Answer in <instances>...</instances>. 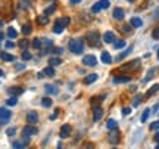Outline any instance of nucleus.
I'll use <instances>...</instances> for the list:
<instances>
[{
	"instance_id": "f257e3e1",
	"label": "nucleus",
	"mask_w": 159,
	"mask_h": 149,
	"mask_svg": "<svg viewBox=\"0 0 159 149\" xmlns=\"http://www.w3.org/2000/svg\"><path fill=\"white\" fill-rule=\"evenodd\" d=\"M68 47L72 53H75V55H81L83 50H84V39H81V37H78V39H72V40L69 41Z\"/></svg>"
},
{
	"instance_id": "f03ea898",
	"label": "nucleus",
	"mask_w": 159,
	"mask_h": 149,
	"mask_svg": "<svg viewBox=\"0 0 159 149\" xmlns=\"http://www.w3.org/2000/svg\"><path fill=\"white\" fill-rule=\"evenodd\" d=\"M69 22H71V19H69L68 16H63V18L56 19V22L53 25V33H55V34H61L63 30H65V27L69 25Z\"/></svg>"
},
{
	"instance_id": "7ed1b4c3",
	"label": "nucleus",
	"mask_w": 159,
	"mask_h": 149,
	"mask_svg": "<svg viewBox=\"0 0 159 149\" xmlns=\"http://www.w3.org/2000/svg\"><path fill=\"white\" fill-rule=\"evenodd\" d=\"M100 34H99V31H96V30H91V31H89L87 33V41H89V44H90L91 47H99L100 46Z\"/></svg>"
},
{
	"instance_id": "20e7f679",
	"label": "nucleus",
	"mask_w": 159,
	"mask_h": 149,
	"mask_svg": "<svg viewBox=\"0 0 159 149\" xmlns=\"http://www.w3.org/2000/svg\"><path fill=\"white\" fill-rule=\"evenodd\" d=\"M12 118V112L7 108H0V123L6 124L9 123V120Z\"/></svg>"
},
{
	"instance_id": "39448f33",
	"label": "nucleus",
	"mask_w": 159,
	"mask_h": 149,
	"mask_svg": "<svg viewBox=\"0 0 159 149\" xmlns=\"http://www.w3.org/2000/svg\"><path fill=\"white\" fill-rule=\"evenodd\" d=\"M108 140H109V143L111 145H116L119 142V132L116 130V128H114V130H111V132H109Z\"/></svg>"
},
{
	"instance_id": "423d86ee",
	"label": "nucleus",
	"mask_w": 159,
	"mask_h": 149,
	"mask_svg": "<svg viewBox=\"0 0 159 149\" xmlns=\"http://www.w3.org/2000/svg\"><path fill=\"white\" fill-rule=\"evenodd\" d=\"M102 117H103V108L100 105H94V106H93V120L100 121Z\"/></svg>"
},
{
	"instance_id": "0eeeda50",
	"label": "nucleus",
	"mask_w": 159,
	"mask_h": 149,
	"mask_svg": "<svg viewBox=\"0 0 159 149\" xmlns=\"http://www.w3.org/2000/svg\"><path fill=\"white\" fill-rule=\"evenodd\" d=\"M71 133H72V127L69 126V124H63L62 127H61V132H59V136L62 139H66L71 136Z\"/></svg>"
},
{
	"instance_id": "6e6552de",
	"label": "nucleus",
	"mask_w": 159,
	"mask_h": 149,
	"mask_svg": "<svg viewBox=\"0 0 159 149\" xmlns=\"http://www.w3.org/2000/svg\"><path fill=\"white\" fill-rule=\"evenodd\" d=\"M0 12L2 13H9L12 12V6H11V0H0Z\"/></svg>"
},
{
	"instance_id": "1a4fd4ad",
	"label": "nucleus",
	"mask_w": 159,
	"mask_h": 149,
	"mask_svg": "<svg viewBox=\"0 0 159 149\" xmlns=\"http://www.w3.org/2000/svg\"><path fill=\"white\" fill-rule=\"evenodd\" d=\"M83 63L87 65V67H96L97 59L94 55H85V56L83 58Z\"/></svg>"
},
{
	"instance_id": "9d476101",
	"label": "nucleus",
	"mask_w": 159,
	"mask_h": 149,
	"mask_svg": "<svg viewBox=\"0 0 159 149\" xmlns=\"http://www.w3.org/2000/svg\"><path fill=\"white\" fill-rule=\"evenodd\" d=\"M39 133V130L34 127V124H31V126H27L25 128H24L22 132V136L24 137H30V136H33V134H37Z\"/></svg>"
},
{
	"instance_id": "9b49d317",
	"label": "nucleus",
	"mask_w": 159,
	"mask_h": 149,
	"mask_svg": "<svg viewBox=\"0 0 159 149\" xmlns=\"http://www.w3.org/2000/svg\"><path fill=\"white\" fill-rule=\"evenodd\" d=\"M139 65H140V59H134L133 62H128V63H125V65H122V67H121L118 71H125V69H136Z\"/></svg>"
},
{
	"instance_id": "f8f14e48",
	"label": "nucleus",
	"mask_w": 159,
	"mask_h": 149,
	"mask_svg": "<svg viewBox=\"0 0 159 149\" xmlns=\"http://www.w3.org/2000/svg\"><path fill=\"white\" fill-rule=\"evenodd\" d=\"M114 18L116 19V21H122L125 18V12H124V9L122 7H119V6H116V7H114Z\"/></svg>"
},
{
	"instance_id": "ddd939ff",
	"label": "nucleus",
	"mask_w": 159,
	"mask_h": 149,
	"mask_svg": "<svg viewBox=\"0 0 159 149\" xmlns=\"http://www.w3.org/2000/svg\"><path fill=\"white\" fill-rule=\"evenodd\" d=\"M27 123H28V124L39 123V114H37L35 111H30L28 114H27Z\"/></svg>"
},
{
	"instance_id": "4468645a",
	"label": "nucleus",
	"mask_w": 159,
	"mask_h": 149,
	"mask_svg": "<svg viewBox=\"0 0 159 149\" xmlns=\"http://www.w3.org/2000/svg\"><path fill=\"white\" fill-rule=\"evenodd\" d=\"M130 24H131V27H133V28H142V27H143L142 18H139V16H133V18H131Z\"/></svg>"
},
{
	"instance_id": "2eb2a0df",
	"label": "nucleus",
	"mask_w": 159,
	"mask_h": 149,
	"mask_svg": "<svg viewBox=\"0 0 159 149\" xmlns=\"http://www.w3.org/2000/svg\"><path fill=\"white\" fill-rule=\"evenodd\" d=\"M128 81H131V77H130V75H121V77H114V78H112V83H115V84L128 83Z\"/></svg>"
},
{
	"instance_id": "dca6fc26",
	"label": "nucleus",
	"mask_w": 159,
	"mask_h": 149,
	"mask_svg": "<svg viewBox=\"0 0 159 149\" xmlns=\"http://www.w3.org/2000/svg\"><path fill=\"white\" fill-rule=\"evenodd\" d=\"M100 59H102L103 63H106V65H111L114 58L111 56V53H109V52H102V55H100Z\"/></svg>"
},
{
	"instance_id": "f3484780",
	"label": "nucleus",
	"mask_w": 159,
	"mask_h": 149,
	"mask_svg": "<svg viewBox=\"0 0 159 149\" xmlns=\"http://www.w3.org/2000/svg\"><path fill=\"white\" fill-rule=\"evenodd\" d=\"M7 93H9V95H12V96L22 95V93H24V87H9V89H7Z\"/></svg>"
},
{
	"instance_id": "a211bd4d",
	"label": "nucleus",
	"mask_w": 159,
	"mask_h": 149,
	"mask_svg": "<svg viewBox=\"0 0 159 149\" xmlns=\"http://www.w3.org/2000/svg\"><path fill=\"white\" fill-rule=\"evenodd\" d=\"M131 52H133V46H130V47H128V49H127V50L121 52V53H119L118 56L115 58V61H122L124 58H127V56H128V55H130Z\"/></svg>"
},
{
	"instance_id": "6ab92c4d",
	"label": "nucleus",
	"mask_w": 159,
	"mask_h": 149,
	"mask_svg": "<svg viewBox=\"0 0 159 149\" xmlns=\"http://www.w3.org/2000/svg\"><path fill=\"white\" fill-rule=\"evenodd\" d=\"M0 58H2L3 61H6V62H13V61H15V56L11 55V53H7V52H2V53H0Z\"/></svg>"
},
{
	"instance_id": "aec40b11",
	"label": "nucleus",
	"mask_w": 159,
	"mask_h": 149,
	"mask_svg": "<svg viewBox=\"0 0 159 149\" xmlns=\"http://www.w3.org/2000/svg\"><path fill=\"white\" fill-rule=\"evenodd\" d=\"M103 40L106 41V43H114V40H115L114 33H112V31H106V33L103 34Z\"/></svg>"
},
{
	"instance_id": "412c9836",
	"label": "nucleus",
	"mask_w": 159,
	"mask_h": 149,
	"mask_svg": "<svg viewBox=\"0 0 159 149\" xmlns=\"http://www.w3.org/2000/svg\"><path fill=\"white\" fill-rule=\"evenodd\" d=\"M44 90H46V93L47 95H57V87H55V86H52V84H46L44 86Z\"/></svg>"
},
{
	"instance_id": "4be33fe9",
	"label": "nucleus",
	"mask_w": 159,
	"mask_h": 149,
	"mask_svg": "<svg viewBox=\"0 0 159 149\" xmlns=\"http://www.w3.org/2000/svg\"><path fill=\"white\" fill-rule=\"evenodd\" d=\"M43 72H44V75H47V77H55V67H52V65H49V67H46L44 69H43Z\"/></svg>"
},
{
	"instance_id": "5701e85b",
	"label": "nucleus",
	"mask_w": 159,
	"mask_h": 149,
	"mask_svg": "<svg viewBox=\"0 0 159 149\" xmlns=\"http://www.w3.org/2000/svg\"><path fill=\"white\" fill-rule=\"evenodd\" d=\"M6 34H7V37H9L11 40H13V39H16V37H18L16 30L13 28V27H9V28H7V33H6Z\"/></svg>"
},
{
	"instance_id": "b1692460",
	"label": "nucleus",
	"mask_w": 159,
	"mask_h": 149,
	"mask_svg": "<svg viewBox=\"0 0 159 149\" xmlns=\"http://www.w3.org/2000/svg\"><path fill=\"white\" fill-rule=\"evenodd\" d=\"M96 80H97V74H90L84 78V84H91V83H94Z\"/></svg>"
},
{
	"instance_id": "393cba45",
	"label": "nucleus",
	"mask_w": 159,
	"mask_h": 149,
	"mask_svg": "<svg viewBox=\"0 0 159 149\" xmlns=\"http://www.w3.org/2000/svg\"><path fill=\"white\" fill-rule=\"evenodd\" d=\"M18 5L21 9H28L31 5V0H18Z\"/></svg>"
},
{
	"instance_id": "a878e982",
	"label": "nucleus",
	"mask_w": 159,
	"mask_h": 149,
	"mask_svg": "<svg viewBox=\"0 0 159 149\" xmlns=\"http://www.w3.org/2000/svg\"><path fill=\"white\" fill-rule=\"evenodd\" d=\"M62 63V59L61 58H52V59H49V65H52V67H57V65H61Z\"/></svg>"
},
{
	"instance_id": "bb28decb",
	"label": "nucleus",
	"mask_w": 159,
	"mask_h": 149,
	"mask_svg": "<svg viewBox=\"0 0 159 149\" xmlns=\"http://www.w3.org/2000/svg\"><path fill=\"white\" fill-rule=\"evenodd\" d=\"M55 11H56V5L53 3V5H50L49 7H46V9H44V15H47V16H50V15H52V13H53Z\"/></svg>"
},
{
	"instance_id": "cd10ccee",
	"label": "nucleus",
	"mask_w": 159,
	"mask_h": 149,
	"mask_svg": "<svg viewBox=\"0 0 159 149\" xmlns=\"http://www.w3.org/2000/svg\"><path fill=\"white\" fill-rule=\"evenodd\" d=\"M106 127H108L109 130H114V128H116V127H118V123H116L114 118H111V120L106 123Z\"/></svg>"
},
{
	"instance_id": "c85d7f7f",
	"label": "nucleus",
	"mask_w": 159,
	"mask_h": 149,
	"mask_svg": "<svg viewBox=\"0 0 159 149\" xmlns=\"http://www.w3.org/2000/svg\"><path fill=\"white\" fill-rule=\"evenodd\" d=\"M37 22H39L40 25H46V24L49 22V16H47V15H41V16L37 18Z\"/></svg>"
},
{
	"instance_id": "c756f323",
	"label": "nucleus",
	"mask_w": 159,
	"mask_h": 149,
	"mask_svg": "<svg viewBox=\"0 0 159 149\" xmlns=\"http://www.w3.org/2000/svg\"><path fill=\"white\" fill-rule=\"evenodd\" d=\"M18 46L21 47L22 50H25V49H27V47L30 46V41L27 40V39H22V40H19V43H18Z\"/></svg>"
},
{
	"instance_id": "7c9ffc66",
	"label": "nucleus",
	"mask_w": 159,
	"mask_h": 149,
	"mask_svg": "<svg viewBox=\"0 0 159 149\" xmlns=\"http://www.w3.org/2000/svg\"><path fill=\"white\" fill-rule=\"evenodd\" d=\"M52 103H53V102H52L50 98H43V99H41V105H43L44 108H50Z\"/></svg>"
},
{
	"instance_id": "2f4dec72",
	"label": "nucleus",
	"mask_w": 159,
	"mask_h": 149,
	"mask_svg": "<svg viewBox=\"0 0 159 149\" xmlns=\"http://www.w3.org/2000/svg\"><path fill=\"white\" fill-rule=\"evenodd\" d=\"M114 47L115 49H122V47H125V40H114Z\"/></svg>"
},
{
	"instance_id": "473e14b6",
	"label": "nucleus",
	"mask_w": 159,
	"mask_h": 149,
	"mask_svg": "<svg viewBox=\"0 0 159 149\" xmlns=\"http://www.w3.org/2000/svg\"><path fill=\"white\" fill-rule=\"evenodd\" d=\"M16 103H18L16 96H12V98H9L7 100H6V105H7V106H15Z\"/></svg>"
},
{
	"instance_id": "72a5a7b5",
	"label": "nucleus",
	"mask_w": 159,
	"mask_h": 149,
	"mask_svg": "<svg viewBox=\"0 0 159 149\" xmlns=\"http://www.w3.org/2000/svg\"><path fill=\"white\" fill-rule=\"evenodd\" d=\"M150 112H152L150 109H144V111H143L142 118H140V120H142V123H146V121H148V118H149V115H150Z\"/></svg>"
},
{
	"instance_id": "f704fd0d",
	"label": "nucleus",
	"mask_w": 159,
	"mask_h": 149,
	"mask_svg": "<svg viewBox=\"0 0 159 149\" xmlns=\"http://www.w3.org/2000/svg\"><path fill=\"white\" fill-rule=\"evenodd\" d=\"M31 31H33V28H31V25H30V24H25V25L22 27V34L24 35L31 34Z\"/></svg>"
},
{
	"instance_id": "c9c22d12",
	"label": "nucleus",
	"mask_w": 159,
	"mask_h": 149,
	"mask_svg": "<svg viewBox=\"0 0 159 149\" xmlns=\"http://www.w3.org/2000/svg\"><path fill=\"white\" fill-rule=\"evenodd\" d=\"M100 11H102V5H100V2H99V3H94V5L91 6V12H93V13H99Z\"/></svg>"
},
{
	"instance_id": "e433bc0d",
	"label": "nucleus",
	"mask_w": 159,
	"mask_h": 149,
	"mask_svg": "<svg viewBox=\"0 0 159 149\" xmlns=\"http://www.w3.org/2000/svg\"><path fill=\"white\" fill-rule=\"evenodd\" d=\"M158 90H159V84H155V86H152L150 89H149V92L146 93V95H148V96H152V95H153V93H156Z\"/></svg>"
},
{
	"instance_id": "4c0bfd02",
	"label": "nucleus",
	"mask_w": 159,
	"mask_h": 149,
	"mask_svg": "<svg viewBox=\"0 0 159 149\" xmlns=\"http://www.w3.org/2000/svg\"><path fill=\"white\" fill-rule=\"evenodd\" d=\"M33 47H34V49H40V47H41V40H40V39H34V40H33Z\"/></svg>"
},
{
	"instance_id": "58836bf2",
	"label": "nucleus",
	"mask_w": 159,
	"mask_h": 149,
	"mask_svg": "<svg viewBox=\"0 0 159 149\" xmlns=\"http://www.w3.org/2000/svg\"><path fill=\"white\" fill-rule=\"evenodd\" d=\"M22 59L24 61H30V59H31V53H30L28 50H24L22 52Z\"/></svg>"
},
{
	"instance_id": "ea45409f",
	"label": "nucleus",
	"mask_w": 159,
	"mask_h": 149,
	"mask_svg": "<svg viewBox=\"0 0 159 149\" xmlns=\"http://www.w3.org/2000/svg\"><path fill=\"white\" fill-rule=\"evenodd\" d=\"M105 98H106V95H100V96H97V98H93L90 102L91 103H96V102H99V100H103Z\"/></svg>"
},
{
	"instance_id": "a19ab883",
	"label": "nucleus",
	"mask_w": 159,
	"mask_h": 149,
	"mask_svg": "<svg viewBox=\"0 0 159 149\" xmlns=\"http://www.w3.org/2000/svg\"><path fill=\"white\" fill-rule=\"evenodd\" d=\"M52 52H53L55 55H62L63 49H62V47H53V49H52Z\"/></svg>"
},
{
	"instance_id": "79ce46f5",
	"label": "nucleus",
	"mask_w": 159,
	"mask_h": 149,
	"mask_svg": "<svg viewBox=\"0 0 159 149\" xmlns=\"http://www.w3.org/2000/svg\"><path fill=\"white\" fill-rule=\"evenodd\" d=\"M15 133H16V128H15V127H11V128L6 130V134H7V136H13Z\"/></svg>"
},
{
	"instance_id": "37998d69",
	"label": "nucleus",
	"mask_w": 159,
	"mask_h": 149,
	"mask_svg": "<svg viewBox=\"0 0 159 149\" xmlns=\"http://www.w3.org/2000/svg\"><path fill=\"white\" fill-rule=\"evenodd\" d=\"M155 71H156V68H152V69H150V72H148V75H146V78H144V80H146V81L150 80V78H152V77L155 75Z\"/></svg>"
},
{
	"instance_id": "c03bdc74",
	"label": "nucleus",
	"mask_w": 159,
	"mask_h": 149,
	"mask_svg": "<svg viewBox=\"0 0 159 149\" xmlns=\"http://www.w3.org/2000/svg\"><path fill=\"white\" fill-rule=\"evenodd\" d=\"M100 5H102V9H108L109 7V0H100Z\"/></svg>"
},
{
	"instance_id": "a18cd8bd",
	"label": "nucleus",
	"mask_w": 159,
	"mask_h": 149,
	"mask_svg": "<svg viewBox=\"0 0 159 149\" xmlns=\"http://www.w3.org/2000/svg\"><path fill=\"white\" fill-rule=\"evenodd\" d=\"M150 130H159V121H153L150 124Z\"/></svg>"
},
{
	"instance_id": "49530a36",
	"label": "nucleus",
	"mask_w": 159,
	"mask_h": 149,
	"mask_svg": "<svg viewBox=\"0 0 159 149\" xmlns=\"http://www.w3.org/2000/svg\"><path fill=\"white\" fill-rule=\"evenodd\" d=\"M131 28H133V27H131V24H130V25H124V27H122V31H124V33H127V34H130Z\"/></svg>"
},
{
	"instance_id": "de8ad7c7",
	"label": "nucleus",
	"mask_w": 159,
	"mask_h": 149,
	"mask_svg": "<svg viewBox=\"0 0 159 149\" xmlns=\"http://www.w3.org/2000/svg\"><path fill=\"white\" fill-rule=\"evenodd\" d=\"M152 37H153L155 40H159V28L153 30V33H152Z\"/></svg>"
},
{
	"instance_id": "09e8293b",
	"label": "nucleus",
	"mask_w": 159,
	"mask_h": 149,
	"mask_svg": "<svg viewBox=\"0 0 159 149\" xmlns=\"http://www.w3.org/2000/svg\"><path fill=\"white\" fill-rule=\"evenodd\" d=\"M140 102H142V98H140V96H137V98L134 99V102H133V106H137Z\"/></svg>"
},
{
	"instance_id": "8fccbe9b",
	"label": "nucleus",
	"mask_w": 159,
	"mask_h": 149,
	"mask_svg": "<svg viewBox=\"0 0 159 149\" xmlns=\"http://www.w3.org/2000/svg\"><path fill=\"white\" fill-rule=\"evenodd\" d=\"M6 49H13V47H15V44H13V43H12V41H6Z\"/></svg>"
},
{
	"instance_id": "3c124183",
	"label": "nucleus",
	"mask_w": 159,
	"mask_h": 149,
	"mask_svg": "<svg viewBox=\"0 0 159 149\" xmlns=\"http://www.w3.org/2000/svg\"><path fill=\"white\" fill-rule=\"evenodd\" d=\"M131 112V108H124L122 109V115H128Z\"/></svg>"
},
{
	"instance_id": "603ef678",
	"label": "nucleus",
	"mask_w": 159,
	"mask_h": 149,
	"mask_svg": "<svg viewBox=\"0 0 159 149\" xmlns=\"http://www.w3.org/2000/svg\"><path fill=\"white\" fill-rule=\"evenodd\" d=\"M15 68H16L18 71H21V69H24V68H25V67H24L22 63H18V65H15Z\"/></svg>"
},
{
	"instance_id": "864d4df0",
	"label": "nucleus",
	"mask_w": 159,
	"mask_h": 149,
	"mask_svg": "<svg viewBox=\"0 0 159 149\" xmlns=\"http://www.w3.org/2000/svg\"><path fill=\"white\" fill-rule=\"evenodd\" d=\"M153 139H155V142H158V143H159V132L156 133V134H155V137H153Z\"/></svg>"
},
{
	"instance_id": "5fc2aeb1",
	"label": "nucleus",
	"mask_w": 159,
	"mask_h": 149,
	"mask_svg": "<svg viewBox=\"0 0 159 149\" xmlns=\"http://www.w3.org/2000/svg\"><path fill=\"white\" fill-rule=\"evenodd\" d=\"M56 117H57V111H56V112H55V114H53V115L50 117V120H52V121H53V120H56Z\"/></svg>"
},
{
	"instance_id": "6e6d98bb",
	"label": "nucleus",
	"mask_w": 159,
	"mask_h": 149,
	"mask_svg": "<svg viewBox=\"0 0 159 149\" xmlns=\"http://www.w3.org/2000/svg\"><path fill=\"white\" fill-rule=\"evenodd\" d=\"M80 2H81V0H71V5H77Z\"/></svg>"
},
{
	"instance_id": "4d7b16f0",
	"label": "nucleus",
	"mask_w": 159,
	"mask_h": 149,
	"mask_svg": "<svg viewBox=\"0 0 159 149\" xmlns=\"http://www.w3.org/2000/svg\"><path fill=\"white\" fill-rule=\"evenodd\" d=\"M158 109H159V103H158V105H156V106H155V108H153V111H155V112H156Z\"/></svg>"
},
{
	"instance_id": "13d9d810",
	"label": "nucleus",
	"mask_w": 159,
	"mask_h": 149,
	"mask_svg": "<svg viewBox=\"0 0 159 149\" xmlns=\"http://www.w3.org/2000/svg\"><path fill=\"white\" fill-rule=\"evenodd\" d=\"M3 75H5V72H3V71L0 69V77H3Z\"/></svg>"
},
{
	"instance_id": "bf43d9fd",
	"label": "nucleus",
	"mask_w": 159,
	"mask_h": 149,
	"mask_svg": "<svg viewBox=\"0 0 159 149\" xmlns=\"http://www.w3.org/2000/svg\"><path fill=\"white\" fill-rule=\"evenodd\" d=\"M0 27H3V21H0Z\"/></svg>"
},
{
	"instance_id": "052dcab7",
	"label": "nucleus",
	"mask_w": 159,
	"mask_h": 149,
	"mask_svg": "<svg viewBox=\"0 0 159 149\" xmlns=\"http://www.w3.org/2000/svg\"><path fill=\"white\" fill-rule=\"evenodd\" d=\"M2 39H3V34H2V33H0V40H2Z\"/></svg>"
},
{
	"instance_id": "680f3d73",
	"label": "nucleus",
	"mask_w": 159,
	"mask_h": 149,
	"mask_svg": "<svg viewBox=\"0 0 159 149\" xmlns=\"http://www.w3.org/2000/svg\"><path fill=\"white\" fill-rule=\"evenodd\" d=\"M128 2H131V3H133V2H136V0H128Z\"/></svg>"
},
{
	"instance_id": "e2e57ef3",
	"label": "nucleus",
	"mask_w": 159,
	"mask_h": 149,
	"mask_svg": "<svg viewBox=\"0 0 159 149\" xmlns=\"http://www.w3.org/2000/svg\"><path fill=\"white\" fill-rule=\"evenodd\" d=\"M158 59H159V50H158Z\"/></svg>"
},
{
	"instance_id": "0e129e2a",
	"label": "nucleus",
	"mask_w": 159,
	"mask_h": 149,
	"mask_svg": "<svg viewBox=\"0 0 159 149\" xmlns=\"http://www.w3.org/2000/svg\"><path fill=\"white\" fill-rule=\"evenodd\" d=\"M0 126H2V123H0Z\"/></svg>"
}]
</instances>
